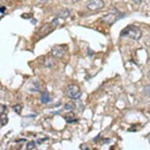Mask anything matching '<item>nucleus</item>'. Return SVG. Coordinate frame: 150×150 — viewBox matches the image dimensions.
Returning a JSON list of instances; mask_svg holds the SVG:
<instances>
[{
	"label": "nucleus",
	"mask_w": 150,
	"mask_h": 150,
	"mask_svg": "<svg viewBox=\"0 0 150 150\" xmlns=\"http://www.w3.org/2000/svg\"><path fill=\"white\" fill-rule=\"evenodd\" d=\"M142 35V32L140 28L135 25H128L120 32L121 37H127L134 40H139Z\"/></svg>",
	"instance_id": "f257e3e1"
},
{
	"label": "nucleus",
	"mask_w": 150,
	"mask_h": 150,
	"mask_svg": "<svg viewBox=\"0 0 150 150\" xmlns=\"http://www.w3.org/2000/svg\"><path fill=\"white\" fill-rule=\"evenodd\" d=\"M67 95L69 98L73 100H77L79 99L82 96V93L80 91V89L76 84H71L67 87L66 91Z\"/></svg>",
	"instance_id": "f03ea898"
},
{
	"label": "nucleus",
	"mask_w": 150,
	"mask_h": 150,
	"mask_svg": "<svg viewBox=\"0 0 150 150\" xmlns=\"http://www.w3.org/2000/svg\"><path fill=\"white\" fill-rule=\"evenodd\" d=\"M123 16H124L123 13L119 12V11H116V13H110L105 15V17H102V21L105 23H106L107 25H112Z\"/></svg>",
	"instance_id": "7ed1b4c3"
},
{
	"label": "nucleus",
	"mask_w": 150,
	"mask_h": 150,
	"mask_svg": "<svg viewBox=\"0 0 150 150\" xmlns=\"http://www.w3.org/2000/svg\"><path fill=\"white\" fill-rule=\"evenodd\" d=\"M105 6L103 0H91L86 5V8L91 11H97L101 10Z\"/></svg>",
	"instance_id": "20e7f679"
},
{
	"label": "nucleus",
	"mask_w": 150,
	"mask_h": 150,
	"mask_svg": "<svg viewBox=\"0 0 150 150\" xmlns=\"http://www.w3.org/2000/svg\"><path fill=\"white\" fill-rule=\"evenodd\" d=\"M51 52L54 57L62 58L66 53V49L64 46H62V45H55L52 48Z\"/></svg>",
	"instance_id": "39448f33"
},
{
	"label": "nucleus",
	"mask_w": 150,
	"mask_h": 150,
	"mask_svg": "<svg viewBox=\"0 0 150 150\" xmlns=\"http://www.w3.org/2000/svg\"><path fill=\"white\" fill-rule=\"evenodd\" d=\"M70 10L68 9H63V10H60L56 13V17L57 18H62V19H66L70 16Z\"/></svg>",
	"instance_id": "423d86ee"
},
{
	"label": "nucleus",
	"mask_w": 150,
	"mask_h": 150,
	"mask_svg": "<svg viewBox=\"0 0 150 150\" xmlns=\"http://www.w3.org/2000/svg\"><path fill=\"white\" fill-rule=\"evenodd\" d=\"M29 90L32 92H39L40 91V86L39 82L37 81H33L32 82V83L30 84Z\"/></svg>",
	"instance_id": "0eeeda50"
},
{
	"label": "nucleus",
	"mask_w": 150,
	"mask_h": 150,
	"mask_svg": "<svg viewBox=\"0 0 150 150\" xmlns=\"http://www.w3.org/2000/svg\"><path fill=\"white\" fill-rule=\"evenodd\" d=\"M50 101V98L49 93L47 91H45L41 95V102L42 104H47Z\"/></svg>",
	"instance_id": "6e6552de"
},
{
	"label": "nucleus",
	"mask_w": 150,
	"mask_h": 150,
	"mask_svg": "<svg viewBox=\"0 0 150 150\" xmlns=\"http://www.w3.org/2000/svg\"><path fill=\"white\" fill-rule=\"evenodd\" d=\"M64 109H66V110L71 111L73 110L74 108H76V105H75V104L73 102H71V101H69V102H67L65 105H64Z\"/></svg>",
	"instance_id": "1a4fd4ad"
},
{
	"label": "nucleus",
	"mask_w": 150,
	"mask_h": 150,
	"mask_svg": "<svg viewBox=\"0 0 150 150\" xmlns=\"http://www.w3.org/2000/svg\"><path fill=\"white\" fill-rule=\"evenodd\" d=\"M8 123V117L6 114H1V126L6 125Z\"/></svg>",
	"instance_id": "9d476101"
},
{
	"label": "nucleus",
	"mask_w": 150,
	"mask_h": 150,
	"mask_svg": "<svg viewBox=\"0 0 150 150\" xmlns=\"http://www.w3.org/2000/svg\"><path fill=\"white\" fill-rule=\"evenodd\" d=\"M13 109L14 110V112L20 115L21 112V109H22V108H21V106L20 105H14L13 107Z\"/></svg>",
	"instance_id": "9b49d317"
},
{
	"label": "nucleus",
	"mask_w": 150,
	"mask_h": 150,
	"mask_svg": "<svg viewBox=\"0 0 150 150\" xmlns=\"http://www.w3.org/2000/svg\"><path fill=\"white\" fill-rule=\"evenodd\" d=\"M35 147V142H30L27 144V149H32Z\"/></svg>",
	"instance_id": "f8f14e48"
},
{
	"label": "nucleus",
	"mask_w": 150,
	"mask_h": 150,
	"mask_svg": "<svg viewBox=\"0 0 150 150\" xmlns=\"http://www.w3.org/2000/svg\"><path fill=\"white\" fill-rule=\"evenodd\" d=\"M144 93L147 96H150V86H145L144 89Z\"/></svg>",
	"instance_id": "ddd939ff"
},
{
	"label": "nucleus",
	"mask_w": 150,
	"mask_h": 150,
	"mask_svg": "<svg viewBox=\"0 0 150 150\" xmlns=\"http://www.w3.org/2000/svg\"><path fill=\"white\" fill-rule=\"evenodd\" d=\"M58 24H59V21H58V18H57V17L54 18V20L51 21V25H53L54 27H56V26H57V25H58Z\"/></svg>",
	"instance_id": "4468645a"
},
{
	"label": "nucleus",
	"mask_w": 150,
	"mask_h": 150,
	"mask_svg": "<svg viewBox=\"0 0 150 150\" xmlns=\"http://www.w3.org/2000/svg\"><path fill=\"white\" fill-rule=\"evenodd\" d=\"M6 107L5 105H1V114H6Z\"/></svg>",
	"instance_id": "2eb2a0df"
},
{
	"label": "nucleus",
	"mask_w": 150,
	"mask_h": 150,
	"mask_svg": "<svg viewBox=\"0 0 150 150\" xmlns=\"http://www.w3.org/2000/svg\"><path fill=\"white\" fill-rule=\"evenodd\" d=\"M6 8L5 6H1V8H0V12H1L2 14H3L6 12Z\"/></svg>",
	"instance_id": "dca6fc26"
},
{
	"label": "nucleus",
	"mask_w": 150,
	"mask_h": 150,
	"mask_svg": "<svg viewBox=\"0 0 150 150\" xmlns=\"http://www.w3.org/2000/svg\"><path fill=\"white\" fill-rule=\"evenodd\" d=\"M24 18H25V19H29L30 17H28V16H32V14H30V13H28V14H27V13H25V14H22L21 15Z\"/></svg>",
	"instance_id": "f3484780"
},
{
	"label": "nucleus",
	"mask_w": 150,
	"mask_h": 150,
	"mask_svg": "<svg viewBox=\"0 0 150 150\" xmlns=\"http://www.w3.org/2000/svg\"><path fill=\"white\" fill-rule=\"evenodd\" d=\"M134 1L136 3H138V4H140V3H142L143 2V0H134Z\"/></svg>",
	"instance_id": "a211bd4d"
},
{
	"label": "nucleus",
	"mask_w": 150,
	"mask_h": 150,
	"mask_svg": "<svg viewBox=\"0 0 150 150\" xmlns=\"http://www.w3.org/2000/svg\"><path fill=\"white\" fill-rule=\"evenodd\" d=\"M148 78H149V80H150V70H149V71L148 72Z\"/></svg>",
	"instance_id": "6ab92c4d"
},
{
	"label": "nucleus",
	"mask_w": 150,
	"mask_h": 150,
	"mask_svg": "<svg viewBox=\"0 0 150 150\" xmlns=\"http://www.w3.org/2000/svg\"><path fill=\"white\" fill-rule=\"evenodd\" d=\"M79 0H72V2L73 3H77V2H79Z\"/></svg>",
	"instance_id": "aec40b11"
}]
</instances>
